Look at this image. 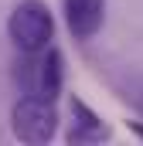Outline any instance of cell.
Segmentation results:
<instances>
[{
    "label": "cell",
    "mask_w": 143,
    "mask_h": 146,
    "mask_svg": "<svg viewBox=\"0 0 143 146\" xmlns=\"http://www.w3.org/2000/svg\"><path fill=\"white\" fill-rule=\"evenodd\" d=\"M7 37L21 54H41L51 48L55 37V17L48 10V3L41 0H21L10 17H7Z\"/></svg>",
    "instance_id": "1"
},
{
    "label": "cell",
    "mask_w": 143,
    "mask_h": 146,
    "mask_svg": "<svg viewBox=\"0 0 143 146\" xmlns=\"http://www.w3.org/2000/svg\"><path fill=\"white\" fill-rule=\"evenodd\" d=\"M10 133L27 146H41L58 133V109L55 99L44 95H21L10 109Z\"/></svg>",
    "instance_id": "2"
},
{
    "label": "cell",
    "mask_w": 143,
    "mask_h": 146,
    "mask_svg": "<svg viewBox=\"0 0 143 146\" xmlns=\"http://www.w3.org/2000/svg\"><path fill=\"white\" fill-rule=\"evenodd\" d=\"M27 61L21 65L17 82L24 88V95H44V99H58L61 85H65V58L58 48H48L41 54H24Z\"/></svg>",
    "instance_id": "3"
},
{
    "label": "cell",
    "mask_w": 143,
    "mask_h": 146,
    "mask_svg": "<svg viewBox=\"0 0 143 146\" xmlns=\"http://www.w3.org/2000/svg\"><path fill=\"white\" fill-rule=\"evenodd\" d=\"M65 24L72 37L89 41L106 24V0H65Z\"/></svg>",
    "instance_id": "4"
},
{
    "label": "cell",
    "mask_w": 143,
    "mask_h": 146,
    "mask_svg": "<svg viewBox=\"0 0 143 146\" xmlns=\"http://www.w3.org/2000/svg\"><path fill=\"white\" fill-rule=\"evenodd\" d=\"M112 129L102 122V115L96 109H89L78 95H72V129L68 139L72 143H96V139H109Z\"/></svg>",
    "instance_id": "5"
},
{
    "label": "cell",
    "mask_w": 143,
    "mask_h": 146,
    "mask_svg": "<svg viewBox=\"0 0 143 146\" xmlns=\"http://www.w3.org/2000/svg\"><path fill=\"white\" fill-rule=\"evenodd\" d=\"M130 129H133V133H136V136H140V139H143V126H140V122H133Z\"/></svg>",
    "instance_id": "6"
}]
</instances>
